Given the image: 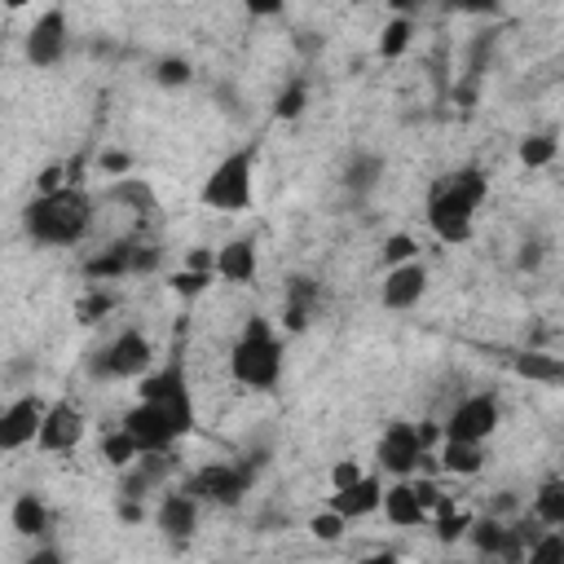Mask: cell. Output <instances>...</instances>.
I'll list each match as a JSON object with an SVG mask.
<instances>
[{"mask_svg":"<svg viewBox=\"0 0 564 564\" xmlns=\"http://www.w3.org/2000/svg\"><path fill=\"white\" fill-rule=\"evenodd\" d=\"M93 220H97V198L75 181H66L57 189H35V198L22 207V229L40 247H75V242H84Z\"/></svg>","mask_w":564,"mask_h":564,"instance_id":"1","label":"cell"},{"mask_svg":"<svg viewBox=\"0 0 564 564\" xmlns=\"http://www.w3.org/2000/svg\"><path fill=\"white\" fill-rule=\"evenodd\" d=\"M489 198V176L480 167H458V172H445L427 185V203H423V216H427V229L436 242L445 247H458L471 238L476 229V216H480V203Z\"/></svg>","mask_w":564,"mask_h":564,"instance_id":"2","label":"cell"},{"mask_svg":"<svg viewBox=\"0 0 564 564\" xmlns=\"http://www.w3.org/2000/svg\"><path fill=\"white\" fill-rule=\"evenodd\" d=\"M229 375L238 388H251V392H269L278 388L282 379V339L273 330L269 317H247V326L238 330L234 348H229Z\"/></svg>","mask_w":564,"mask_h":564,"instance_id":"3","label":"cell"},{"mask_svg":"<svg viewBox=\"0 0 564 564\" xmlns=\"http://www.w3.org/2000/svg\"><path fill=\"white\" fill-rule=\"evenodd\" d=\"M256 159H260V145L256 141L229 150L207 172V181L198 185V203L212 207V212H225V216L251 212V203H256Z\"/></svg>","mask_w":564,"mask_h":564,"instance_id":"4","label":"cell"},{"mask_svg":"<svg viewBox=\"0 0 564 564\" xmlns=\"http://www.w3.org/2000/svg\"><path fill=\"white\" fill-rule=\"evenodd\" d=\"M150 366H154V344H150V335L137 330V326L119 330L106 348H97V352L88 357V375H93V379H141Z\"/></svg>","mask_w":564,"mask_h":564,"instance_id":"5","label":"cell"},{"mask_svg":"<svg viewBox=\"0 0 564 564\" xmlns=\"http://www.w3.org/2000/svg\"><path fill=\"white\" fill-rule=\"evenodd\" d=\"M256 467L251 463H203L198 471L185 476L181 489H189L203 507H238L251 494Z\"/></svg>","mask_w":564,"mask_h":564,"instance_id":"6","label":"cell"},{"mask_svg":"<svg viewBox=\"0 0 564 564\" xmlns=\"http://www.w3.org/2000/svg\"><path fill=\"white\" fill-rule=\"evenodd\" d=\"M137 397L141 401H154V405H163L176 423H181V432L189 436L194 432V392H189V379H185V370L172 361V366H163V370H145L141 375V388H137Z\"/></svg>","mask_w":564,"mask_h":564,"instance_id":"7","label":"cell"},{"mask_svg":"<svg viewBox=\"0 0 564 564\" xmlns=\"http://www.w3.org/2000/svg\"><path fill=\"white\" fill-rule=\"evenodd\" d=\"M119 427L132 436V445H137L141 454H145V449H176V441H185L181 423H176L163 405L141 401V397H137V405H128V410H123Z\"/></svg>","mask_w":564,"mask_h":564,"instance_id":"8","label":"cell"},{"mask_svg":"<svg viewBox=\"0 0 564 564\" xmlns=\"http://www.w3.org/2000/svg\"><path fill=\"white\" fill-rule=\"evenodd\" d=\"M502 423V401L494 392H471L463 397L445 423H441V436H458V441H489Z\"/></svg>","mask_w":564,"mask_h":564,"instance_id":"9","label":"cell"},{"mask_svg":"<svg viewBox=\"0 0 564 564\" xmlns=\"http://www.w3.org/2000/svg\"><path fill=\"white\" fill-rule=\"evenodd\" d=\"M419 458H423V441H419V427L410 419H392L379 441H375V463L379 471L388 476H414L419 471Z\"/></svg>","mask_w":564,"mask_h":564,"instance_id":"10","label":"cell"},{"mask_svg":"<svg viewBox=\"0 0 564 564\" xmlns=\"http://www.w3.org/2000/svg\"><path fill=\"white\" fill-rule=\"evenodd\" d=\"M176 454L172 449H145V454H137L123 471H119V494L123 498H150V494H159V489H167V480L176 476Z\"/></svg>","mask_w":564,"mask_h":564,"instance_id":"11","label":"cell"},{"mask_svg":"<svg viewBox=\"0 0 564 564\" xmlns=\"http://www.w3.org/2000/svg\"><path fill=\"white\" fill-rule=\"evenodd\" d=\"M463 538L471 542L476 555H489V560H502V564H524V542H520V533L511 529V520H502L498 511L471 516V524H467Z\"/></svg>","mask_w":564,"mask_h":564,"instance_id":"12","label":"cell"},{"mask_svg":"<svg viewBox=\"0 0 564 564\" xmlns=\"http://www.w3.org/2000/svg\"><path fill=\"white\" fill-rule=\"evenodd\" d=\"M84 432H88L84 410L62 397V401H48V410H44V419H40V432H35V445H40L44 454H70V449L84 441Z\"/></svg>","mask_w":564,"mask_h":564,"instance_id":"13","label":"cell"},{"mask_svg":"<svg viewBox=\"0 0 564 564\" xmlns=\"http://www.w3.org/2000/svg\"><path fill=\"white\" fill-rule=\"evenodd\" d=\"M48 401L31 388V392H18L9 405H0V449H26L35 445V432H40V419H44Z\"/></svg>","mask_w":564,"mask_h":564,"instance_id":"14","label":"cell"},{"mask_svg":"<svg viewBox=\"0 0 564 564\" xmlns=\"http://www.w3.org/2000/svg\"><path fill=\"white\" fill-rule=\"evenodd\" d=\"M66 40H70V26H66V9L53 4L44 9L31 26H26V40H22V53L31 66H57L62 53H66Z\"/></svg>","mask_w":564,"mask_h":564,"instance_id":"15","label":"cell"},{"mask_svg":"<svg viewBox=\"0 0 564 564\" xmlns=\"http://www.w3.org/2000/svg\"><path fill=\"white\" fill-rule=\"evenodd\" d=\"M427 264L414 256V260H401V264H388L383 282H379V304L392 308V313H405L414 304H423L427 295Z\"/></svg>","mask_w":564,"mask_h":564,"instance_id":"16","label":"cell"},{"mask_svg":"<svg viewBox=\"0 0 564 564\" xmlns=\"http://www.w3.org/2000/svg\"><path fill=\"white\" fill-rule=\"evenodd\" d=\"M198 511H203V502L189 489H167L159 498V507H154V524H159V533L167 542L185 546L194 538V529H198Z\"/></svg>","mask_w":564,"mask_h":564,"instance_id":"17","label":"cell"},{"mask_svg":"<svg viewBox=\"0 0 564 564\" xmlns=\"http://www.w3.org/2000/svg\"><path fill=\"white\" fill-rule=\"evenodd\" d=\"M317 308H322V286H317L313 278L295 273V278L282 286V330H286V335H304V330L313 326Z\"/></svg>","mask_w":564,"mask_h":564,"instance_id":"18","label":"cell"},{"mask_svg":"<svg viewBox=\"0 0 564 564\" xmlns=\"http://www.w3.org/2000/svg\"><path fill=\"white\" fill-rule=\"evenodd\" d=\"M379 498H383V480L375 476V471H361L352 485H339L335 494H330V511H339L348 524L352 520H366V516H375L379 511Z\"/></svg>","mask_w":564,"mask_h":564,"instance_id":"19","label":"cell"},{"mask_svg":"<svg viewBox=\"0 0 564 564\" xmlns=\"http://www.w3.org/2000/svg\"><path fill=\"white\" fill-rule=\"evenodd\" d=\"M137 242H141V238H119V242L93 251V256L84 260V278H88V282H119V278L137 273Z\"/></svg>","mask_w":564,"mask_h":564,"instance_id":"20","label":"cell"},{"mask_svg":"<svg viewBox=\"0 0 564 564\" xmlns=\"http://www.w3.org/2000/svg\"><path fill=\"white\" fill-rule=\"evenodd\" d=\"M256 273H260V247H256V238H229L225 247H216V278L220 282L247 286V282H256Z\"/></svg>","mask_w":564,"mask_h":564,"instance_id":"21","label":"cell"},{"mask_svg":"<svg viewBox=\"0 0 564 564\" xmlns=\"http://www.w3.org/2000/svg\"><path fill=\"white\" fill-rule=\"evenodd\" d=\"M379 511H383L388 524H397V529H419V524H427V511H423V502H419L410 476H392V485H383Z\"/></svg>","mask_w":564,"mask_h":564,"instance_id":"22","label":"cell"},{"mask_svg":"<svg viewBox=\"0 0 564 564\" xmlns=\"http://www.w3.org/2000/svg\"><path fill=\"white\" fill-rule=\"evenodd\" d=\"M436 467L445 476H476L485 467V441H458V436H441L436 441Z\"/></svg>","mask_w":564,"mask_h":564,"instance_id":"23","label":"cell"},{"mask_svg":"<svg viewBox=\"0 0 564 564\" xmlns=\"http://www.w3.org/2000/svg\"><path fill=\"white\" fill-rule=\"evenodd\" d=\"M9 524H13V533H18V538H44V533H48V524H53L48 502H44L40 494H18V498H13V507H9Z\"/></svg>","mask_w":564,"mask_h":564,"instance_id":"24","label":"cell"},{"mask_svg":"<svg viewBox=\"0 0 564 564\" xmlns=\"http://www.w3.org/2000/svg\"><path fill=\"white\" fill-rule=\"evenodd\" d=\"M529 516L546 529H564V476H546L538 489H533V507Z\"/></svg>","mask_w":564,"mask_h":564,"instance_id":"25","label":"cell"},{"mask_svg":"<svg viewBox=\"0 0 564 564\" xmlns=\"http://www.w3.org/2000/svg\"><path fill=\"white\" fill-rule=\"evenodd\" d=\"M511 370H516L520 379L546 383V388H555V383L564 379V361H560L555 352H516V357H511Z\"/></svg>","mask_w":564,"mask_h":564,"instance_id":"26","label":"cell"},{"mask_svg":"<svg viewBox=\"0 0 564 564\" xmlns=\"http://www.w3.org/2000/svg\"><path fill=\"white\" fill-rule=\"evenodd\" d=\"M427 520H432V533H436V542L454 546V542L467 533V524H471V511H463V507H458V502L445 494V498L432 507V516H427Z\"/></svg>","mask_w":564,"mask_h":564,"instance_id":"27","label":"cell"},{"mask_svg":"<svg viewBox=\"0 0 564 564\" xmlns=\"http://www.w3.org/2000/svg\"><path fill=\"white\" fill-rule=\"evenodd\" d=\"M379 176H383V159L379 154H352V163L344 167V185L352 194H370L379 185Z\"/></svg>","mask_w":564,"mask_h":564,"instance_id":"28","label":"cell"},{"mask_svg":"<svg viewBox=\"0 0 564 564\" xmlns=\"http://www.w3.org/2000/svg\"><path fill=\"white\" fill-rule=\"evenodd\" d=\"M410 40H414L410 13H392V18L383 22V31H379V57H401V53L410 48Z\"/></svg>","mask_w":564,"mask_h":564,"instance_id":"29","label":"cell"},{"mask_svg":"<svg viewBox=\"0 0 564 564\" xmlns=\"http://www.w3.org/2000/svg\"><path fill=\"white\" fill-rule=\"evenodd\" d=\"M520 163L524 167H546V163H555V154H560V141H555V132H529L524 141H520Z\"/></svg>","mask_w":564,"mask_h":564,"instance_id":"30","label":"cell"},{"mask_svg":"<svg viewBox=\"0 0 564 564\" xmlns=\"http://www.w3.org/2000/svg\"><path fill=\"white\" fill-rule=\"evenodd\" d=\"M110 308H115V291H106V282H93V286L79 295V304H75V317H79L84 326H93V322H101Z\"/></svg>","mask_w":564,"mask_h":564,"instance_id":"31","label":"cell"},{"mask_svg":"<svg viewBox=\"0 0 564 564\" xmlns=\"http://www.w3.org/2000/svg\"><path fill=\"white\" fill-rule=\"evenodd\" d=\"M212 278H216L212 269H189V264H181L167 286H172V295H181V300H198V295L212 286Z\"/></svg>","mask_w":564,"mask_h":564,"instance_id":"32","label":"cell"},{"mask_svg":"<svg viewBox=\"0 0 564 564\" xmlns=\"http://www.w3.org/2000/svg\"><path fill=\"white\" fill-rule=\"evenodd\" d=\"M137 454H141V449L132 445V436H128L123 427H110V432L101 436V458H106L110 467H119V471H123V467H128Z\"/></svg>","mask_w":564,"mask_h":564,"instance_id":"33","label":"cell"},{"mask_svg":"<svg viewBox=\"0 0 564 564\" xmlns=\"http://www.w3.org/2000/svg\"><path fill=\"white\" fill-rule=\"evenodd\" d=\"M304 106H308V84H304V79H295V84H286V88L278 93L273 115H278V119H300V115H304Z\"/></svg>","mask_w":564,"mask_h":564,"instance_id":"34","label":"cell"},{"mask_svg":"<svg viewBox=\"0 0 564 564\" xmlns=\"http://www.w3.org/2000/svg\"><path fill=\"white\" fill-rule=\"evenodd\" d=\"M110 198H128L137 212H141V207H145V212L154 207V194H150V185H145L141 176H123V181L110 189Z\"/></svg>","mask_w":564,"mask_h":564,"instance_id":"35","label":"cell"},{"mask_svg":"<svg viewBox=\"0 0 564 564\" xmlns=\"http://www.w3.org/2000/svg\"><path fill=\"white\" fill-rule=\"evenodd\" d=\"M308 529H313V538H317V542H339V538H344V529H348V520H344L339 511H330V507H326V511H317V516L308 520Z\"/></svg>","mask_w":564,"mask_h":564,"instance_id":"36","label":"cell"},{"mask_svg":"<svg viewBox=\"0 0 564 564\" xmlns=\"http://www.w3.org/2000/svg\"><path fill=\"white\" fill-rule=\"evenodd\" d=\"M154 79H159L163 88H181V84H189V62H185V57H163V62L154 66Z\"/></svg>","mask_w":564,"mask_h":564,"instance_id":"37","label":"cell"},{"mask_svg":"<svg viewBox=\"0 0 564 564\" xmlns=\"http://www.w3.org/2000/svg\"><path fill=\"white\" fill-rule=\"evenodd\" d=\"M414 256H419V242L410 234H392L383 242V264H401V260H414Z\"/></svg>","mask_w":564,"mask_h":564,"instance_id":"38","label":"cell"},{"mask_svg":"<svg viewBox=\"0 0 564 564\" xmlns=\"http://www.w3.org/2000/svg\"><path fill=\"white\" fill-rule=\"evenodd\" d=\"M361 471H366V467H361L357 458H339V463L330 467V489H339V485H352Z\"/></svg>","mask_w":564,"mask_h":564,"instance_id":"39","label":"cell"},{"mask_svg":"<svg viewBox=\"0 0 564 564\" xmlns=\"http://www.w3.org/2000/svg\"><path fill=\"white\" fill-rule=\"evenodd\" d=\"M516 264H520V269H538V264H542V242H538V238H524L520 251H516Z\"/></svg>","mask_w":564,"mask_h":564,"instance_id":"40","label":"cell"},{"mask_svg":"<svg viewBox=\"0 0 564 564\" xmlns=\"http://www.w3.org/2000/svg\"><path fill=\"white\" fill-rule=\"evenodd\" d=\"M145 516H150V511H145L141 498H123V494H119V520H123V524H141Z\"/></svg>","mask_w":564,"mask_h":564,"instance_id":"41","label":"cell"},{"mask_svg":"<svg viewBox=\"0 0 564 564\" xmlns=\"http://www.w3.org/2000/svg\"><path fill=\"white\" fill-rule=\"evenodd\" d=\"M445 4L458 9V13H476V18H480V13H498L502 0H445Z\"/></svg>","mask_w":564,"mask_h":564,"instance_id":"42","label":"cell"},{"mask_svg":"<svg viewBox=\"0 0 564 564\" xmlns=\"http://www.w3.org/2000/svg\"><path fill=\"white\" fill-rule=\"evenodd\" d=\"M242 9H247L251 18H278V13L286 9V0H242Z\"/></svg>","mask_w":564,"mask_h":564,"instance_id":"43","label":"cell"},{"mask_svg":"<svg viewBox=\"0 0 564 564\" xmlns=\"http://www.w3.org/2000/svg\"><path fill=\"white\" fill-rule=\"evenodd\" d=\"M101 167L106 172H123L128 167V154H101Z\"/></svg>","mask_w":564,"mask_h":564,"instance_id":"44","label":"cell"},{"mask_svg":"<svg viewBox=\"0 0 564 564\" xmlns=\"http://www.w3.org/2000/svg\"><path fill=\"white\" fill-rule=\"evenodd\" d=\"M388 4H392L397 13H410V9H414V0H388Z\"/></svg>","mask_w":564,"mask_h":564,"instance_id":"45","label":"cell"},{"mask_svg":"<svg viewBox=\"0 0 564 564\" xmlns=\"http://www.w3.org/2000/svg\"><path fill=\"white\" fill-rule=\"evenodd\" d=\"M26 4H35V0H4V9H26Z\"/></svg>","mask_w":564,"mask_h":564,"instance_id":"46","label":"cell"}]
</instances>
